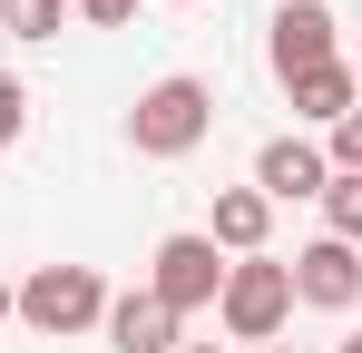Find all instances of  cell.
<instances>
[{"instance_id": "1", "label": "cell", "mask_w": 362, "mask_h": 353, "mask_svg": "<svg viewBox=\"0 0 362 353\" xmlns=\"http://www.w3.org/2000/svg\"><path fill=\"white\" fill-rule=\"evenodd\" d=\"M206 128H216V89L177 69V79H147V89H137V108H127V147H137V157H196Z\"/></svg>"}, {"instance_id": "2", "label": "cell", "mask_w": 362, "mask_h": 353, "mask_svg": "<svg viewBox=\"0 0 362 353\" xmlns=\"http://www.w3.org/2000/svg\"><path fill=\"white\" fill-rule=\"evenodd\" d=\"M216 324H226L235 344H274V334L294 324V265H274V255H235L226 285H216Z\"/></svg>"}, {"instance_id": "3", "label": "cell", "mask_w": 362, "mask_h": 353, "mask_svg": "<svg viewBox=\"0 0 362 353\" xmlns=\"http://www.w3.org/2000/svg\"><path fill=\"white\" fill-rule=\"evenodd\" d=\"M20 324L30 334H98L108 324V285H98V265H40V275H20Z\"/></svg>"}, {"instance_id": "4", "label": "cell", "mask_w": 362, "mask_h": 353, "mask_svg": "<svg viewBox=\"0 0 362 353\" xmlns=\"http://www.w3.org/2000/svg\"><path fill=\"white\" fill-rule=\"evenodd\" d=\"M264 59H274V79L294 89V79H313V69L343 59V20H333L323 0H274V20H264Z\"/></svg>"}, {"instance_id": "5", "label": "cell", "mask_w": 362, "mask_h": 353, "mask_svg": "<svg viewBox=\"0 0 362 353\" xmlns=\"http://www.w3.org/2000/svg\"><path fill=\"white\" fill-rule=\"evenodd\" d=\"M216 285H226V255H216L206 235H167V245L147 255V294H157L177 324H186V314H206V304H216Z\"/></svg>"}, {"instance_id": "6", "label": "cell", "mask_w": 362, "mask_h": 353, "mask_svg": "<svg viewBox=\"0 0 362 353\" xmlns=\"http://www.w3.org/2000/svg\"><path fill=\"white\" fill-rule=\"evenodd\" d=\"M255 186H264V206L323 196V186H333V157H323L313 138H294V128H284V138H264V147H255Z\"/></svg>"}, {"instance_id": "7", "label": "cell", "mask_w": 362, "mask_h": 353, "mask_svg": "<svg viewBox=\"0 0 362 353\" xmlns=\"http://www.w3.org/2000/svg\"><path fill=\"white\" fill-rule=\"evenodd\" d=\"M294 304H313V314H353V304H362V255L333 245V235H313V245L294 255Z\"/></svg>"}, {"instance_id": "8", "label": "cell", "mask_w": 362, "mask_h": 353, "mask_svg": "<svg viewBox=\"0 0 362 353\" xmlns=\"http://www.w3.org/2000/svg\"><path fill=\"white\" fill-rule=\"evenodd\" d=\"M98 334H108V353H177L186 344V324L147 285H137V294H108V324H98Z\"/></svg>"}, {"instance_id": "9", "label": "cell", "mask_w": 362, "mask_h": 353, "mask_svg": "<svg viewBox=\"0 0 362 353\" xmlns=\"http://www.w3.org/2000/svg\"><path fill=\"white\" fill-rule=\"evenodd\" d=\"M264 235H274V206H264V186H216L206 245H216V255H264Z\"/></svg>"}, {"instance_id": "10", "label": "cell", "mask_w": 362, "mask_h": 353, "mask_svg": "<svg viewBox=\"0 0 362 353\" xmlns=\"http://www.w3.org/2000/svg\"><path fill=\"white\" fill-rule=\"evenodd\" d=\"M284 99H294V118H303V128H333L343 108H362V89H353V59H333V69H313V79H294Z\"/></svg>"}, {"instance_id": "11", "label": "cell", "mask_w": 362, "mask_h": 353, "mask_svg": "<svg viewBox=\"0 0 362 353\" xmlns=\"http://www.w3.org/2000/svg\"><path fill=\"white\" fill-rule=\"evenodd\" d=\"M313 206H323V235H333V245H353V255H362V176H333V186H323Z\"/></svg>"}, {"instance_id": "12", "label": "cell", "mask_w": 362, "mask_h": 353, "mask_svg": "<svg viewBox=\"0 0 362 353\" xmlns=\"http://www.w3.org/2000/svg\"><path fill=\"white\" fill-rule=\"evenodd\" d=\"M59 20H69V0H0L10 40H59Z\"/></svg>"}, {"instance_id": "13", "label": "cell", "mask_w": 362, "mask_h": 353, "mask_svg": "<svg viewBox=\"0 0 362 353\" xmlns=\"http://www.w3.org/2000/svg\"><path fill=\"white\" fill-rule=\"evenodd\" d=\"M323 157H333V176H362V108H343L323 128Z\"/></svg>"}, {"instance_id": "14", "label": "cell", "mask_w": 362, "mask_h": 353, "mask_svg": "<svg viewBox=\"0 0 362 353\" xmlns=\"http://www.w3.org/2000/svg\"><path fill=\"white\" fill-rule=\"evenodd\" d=\"M20 128H30V89L0 69V147H20Z\"/></svg>"}, {"instance_id": "15", "label": "cell", "mask_w": 362, "mask_h": 353, "mask_svg": "<svg viewBox=\"0 0 362 353\" xmlns=\"http://www.w3.org/2000/svg\"><path fill=\"white\" fill-rule=\"evenodd\" d=\"M69 10H78L88 30H127V20H137V0H69Z\"/></svg>"}, {"instance_id": "16", "label": "cell", "mask_w": 362, "mask_h": 353, "mask_svg": "<svg viewBox=\"0 0 362 353\" xmlns=\"http://www.w3.org/2000/svg\"><path fill=\"white\" fill-rule=\"evenodd\" d=\"M10 314H20V285H10V275H0V324H10Z\"/></svg>"}, {"instance_id": "17", "label": "cell", "mask_w": 362, "mask_h": 353, "mask_svg": "<svg viewBox=\"0 0 362 353\" xmlns=\"http://www.w3.org/2000/svg\"><path fill=\"white\" fill-rule=\"evenodd\" d=\"M177 353H226V344H177Z\"/></svg>"}, {"instance_id": "18", "label": "cell", "mask_w": 362, "mask_h": 353, "mask_svg": "<svg viewBox=\"0 0 362 353\" xmlns=\"http://www.w3.org/2000/svg\"><path fill=\"white\" fill-rule=\"evenodd\" d=\"M353 89H362V40H353Z\"/></svg>"}, {"instance_id": "19", "label": "cell", "mask_w": 362, "mask_h": 353, "mask_svg": "<svg viewBox=\"0 0 362 353\" xmlns=\"http://www.w3.org/2000/svg\"><path fill=\"white\" fill-rule=\"evenodd\" d=\"M255 353H294V344H255Z\"/></svg>"}, {"instance_id": "20", "label": "cell", "mask_w": 362, "mask_h": 353, "mask_svg": "<svg viewBox=\"0 0 362 353\" xmlns=\"http://www.w3.org/2000/svg\"><path fill=\"white\" fill-rule=\"evenodd\" d=\"M333 353H362V334H353V344H333Z\"/></svg>"}]
</instances>
